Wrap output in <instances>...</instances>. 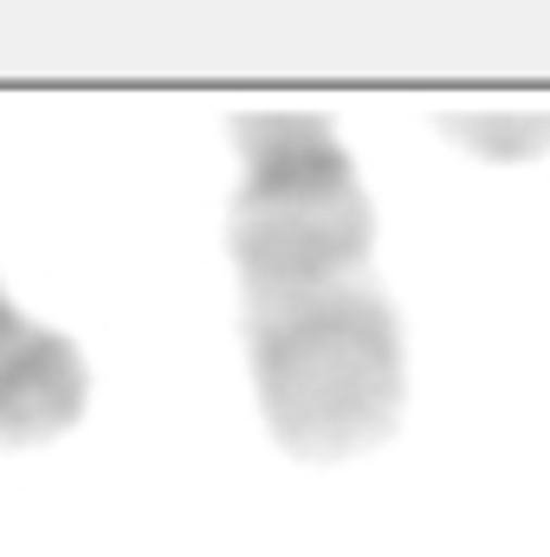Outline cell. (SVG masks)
Masks as SVG:
<instances>
[{
	"mask_svg": "<svg viewBox=\"0 0 550 557\" xmlns=\"http://www.w3.org/2000/svg\"><path fill=\"white\" fill-rule=\"evenodd\" d=\"M227 253L260 416L298 460H350L402 428V311L376 273V208L317 111L234 117Z\"/></svg>",
	"mask_w": 550,
	"mask_h": 557,
	"instance_id": "6da1fadb",
	"label": "cell"
},
{
	"mask_svg": "<svg viewBox=\"0 0 550 557\" xmlns=\"http://www.w3.org/2000/svg\"><path fill=\"white\" fill-rule=\"evenodd\" d=\"M85 396H91L85 350L52 324L26 318L0 285V441L7 447L59 441L85 416Z\"/></svg>",
	"mask_w": 550,
	"mask_h": 557,
	"instance_id": "7a4b0ae2",
	"label": "cell"
}]
</instances>
